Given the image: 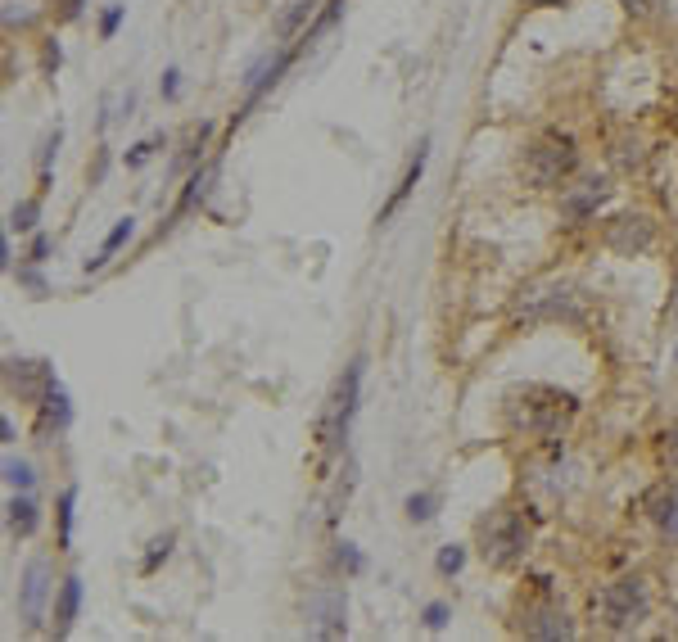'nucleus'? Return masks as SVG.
I'll return each instance as SVG.
<instances>
[{
  "label": "nucleus",
  "mask_w": 678,
  "mask_h": 642,
  "mask_svg": "<svg viewBox=\"0 0 678 642\" xmlns=\"http://www.w3.org/2000/svg\"><path fill=\"white\" fill-rule=\"evenodd\" d=\"M579 416V398L556 385H521L507 393V425L534 439H561Z\"/></svg>",
  "instance_id": "1"
},
{
  "label": "nucleus",
  "mask_w": 678,
  "mask_h": 642,
  "mask_svg": "<svg viewBox=\"0 0 678 642\" xmlns=\"http://www.w3.org/2000/svg\"><path fill=\"white\" fill-rule=\"evenodd\" d=\"M592 611L597 620L611 629V634H633L647 616H652V588L643 575H624L615 584H606L597 597H592Z\"/></svg>",
  "instance_id": "2"
},
{
  "label": "nucleus",
  "mask_w": 678,
  "mask_h": 642,
  "mask_svg": "<svg viewBox=\"0 0 678 642\" xmlns=\"http://www.w3.org/2000/svg\"><path fill=\"white\" fill-rule=\"evenodd\" d=\"M530 543H534V534H530V525H525L521 512L498 507V512H489L480 520V552H484V561L498 566V570L521 566L525 552H530Z\"/></svg>",
  "instance_id": "3"
},
{
  "label": "nucleus",
  "mask_w": 678,
  "mask_h": 642,
  "mask_svg": "<svg viewBox=\"0 0 678 642\" xmlns=\"http://www.w3.org/2000/svg\"><path fill=\"white\" fill-rule=\"evenodd\" d=\"M579 172V145L574 136H561V131H547L539 136L530 149H525V177L534 186H561Z\"/></svg>",
  "instance_id": "4"
},
{
  "label": "nucleus",
  "mask_w": 678,
  "mask_h": 642,
  "mask_svg": "<svg viewBox=\"0 0 678 642\" xmlns=\"http://www.w3.org/2000/svg\"><path fill=\"white\" fill-rule=\"evenodd\" d=\"M358 393H362V358H353L344 367V376L335 381V389H330V403H326V416H321V430H317L330 453L344 448V439H349V425L358 416Z\"/></svg>",
  "instance_id": "5"
},
{
  "label": "nucleus",
  "mask_w": 678,
  "mask_h": 642,
  "mask_svg": "<svg viewBox=\"0 0 678 642\" xmlns=\"http://www.w3.org/2000/svg\"><path fill=\"white\" fill-rule=\"evenodd\" d=\"M308 620H312V638H344L349 634V593L339 584L317 588L308 602Z\"/></svg>",
  "instance_id": "6"
},
{
  "label": "nucleus",
  "mask_w": 678,
  "mask_h": 642,
  "mask_svg": "<svg viewBox=\"0 0 678 642\" xmlns=\"http://www.w3.org/2000/svg\"><path fill=\"white\" fill-rule=\"evenodd\" d=\"M606 199H611V181L606 177H583L579 186H565V195H561V222L579 227V222L597 218V209Z\"/></svg>",
  "instance_id": "7"
},
{
  "label": "nucleus",
  "mask_w": 678,
  "mask_h": 642,
  "mask_svg": "<svg viewBox=\"0 0 678 642\" xmlns=\"http://www.w3.org/2000/svg\"><path fill=\"white\" fill-rule=\"evenodd\" d=\"M46 597H50V561L46 556H32L27 570H23V584H18V616H23L27 629L41 625Z\"/></svg>",
  "instance_id": "8"
},
{
  "label": "nucleus",
  "mask_w": 678,
  "mask_h": 642,
  "mask_svg": "<svg viewBox=\"0 0 678 642\" xmlns=\"http://www.w3.org/2000/svg\"><path fill=\"white\" fill-rule=\"evenodd\" d=\"M652 240H656V227H652L647 213H624V218L606 222V250H615V254H647Z\"/></svg>",
  "instance_id": "9"
},
{
  "label": "nucleus",
  "mask_w": 678,
  "mask_h": 642,
  "mask_svg": "<svg viewBox=\"0 0 678 642\" xmlns=\"http://www.w3.org/2000/svg\"><path fill=\"white\" fill-rule=\"evenodd\" d=\"M5 385L23 403H41L46 389L55 385V367L50 362H32V358H9L5 362Z\"/></svg>",
  "instance_id": "10"
},
{
  "label": "nucleus",
  "mask_w": 678,
  "mask_h": 642,
  "mask_svg": "<svg viewBox=\"0 0 678 642\" xmlns=\"http://www.w3.org/2000/svg\"><path fill=\"white\" fill-rule=\"evenodd\" d=\"M521 317L525 321H542V317H565V321H579L583 312L574 308V294L561 285V290H534V294H525V303H521Z\"/></svg>",
  "instance_id": "11"
},
{
  "label": "nucleus",
  "mask_w": 678,
  "mask_h": 642,
  "mask_svg": "<svg viewBox=\"0 0 678 642\" xmlns=\"http://www.w3.org/2000/svg\"><path fill=\"white\" fill-rule=\"evenodd\" d=\"M521 634L525 638H542V642H565L574 638V620L561 606H534L521 616Z\"/></svg>",
  "instance_id": "12"
},
{
  "label": "nucleus",
  "mask_w": 678,
  "mask_h": 642,
  "mask_svg": "<svg viewBox=\"0 0 678 642\" xmlns=\"http://www.w3.org/2000/svg\"><path fill=\"white\" fill-rule=\"evenodd\" d=\"M36 412H41V421H36L41 439H59L73 425V403H68V389L59 385V376H55V385L46 389V398L36 403Z\"/></svg>",
  "instance_id": "13"
},
{
  "label": "nucleus",
  "mask_w": 678,
  "mask_h": 642,
  "mask_svg": "<svg viewBox=\"0 0 678 642\" xmlns=\"http://www.w3.org/2000/svg\"><path fill=\"white\" fill-rule=\"evenodd\" d=\"M425 163H430V136H420V145H416V154H411V163H407L403 181L394 186V195H390V204H385V209L376 213V222H380V227H385V222H390V218H394V213H399V209H403V204H407V195H411V190H416V181L425 177Z\"/></svg>",
  "instance_id": "14"
},
{
  "label": "nucleus",
  "mask_w": 678,
  "mask_h": 642,
  "mask_svg": "<svg viewBox=\"0 0 678 642\" xmlns=\"http://www.w3.org/2000/svg\"><path fill=\"white\" fill-rule=\"evenodd\" d=\"M77 611H82V579L68 575V579L59 584V593H55V638H68Z\"/></svg>",
  "instance_id": "15"
},
{
  "label": "nucleus",
  "mask_w": 678,
  "mask_h": 642,
  "mask_svg": "<svg viewBox=\"0 0 678 642\" xmlns=\"http://www.w3.org/2000/svg\"><path fill=\"white\" fill-rule=\"evenodd\" d=\"M5 525H9V534H14V538L36 534V525H41V507H36V498H32V494H14V498H9V507H5Z\"/></svg>",
  "instance_id": "16"
},
{
  "label": "nucleus",
  "mask_w": 678,
  "mask_h": 642,
  "mask_svg": "<svg viewBox=\"0 0 678 642\" xmlns=\"http://www.w3.org/2000/svg\"><path fill=\"white\" fill-rule=\"evenodd\" d=\"M132 236H136V222H132V218H123V222H118V227H114V231L105 236V245H100V254H96V258H86V262H82V271H86V276H91V271H100V267H105L109 258L118 254V250H123V245H127Z\"/></svg>",
  "instance_id": "17"
},
{
  "label": "nucleus",
  "mask_w": 678,
  "mask_h": 642,
  "mask_svg": "<svg viewBox=\"0 0 678 642\" xmlns=\"http://www.w3.org/2000/svg\"><path fill=\"white\" fill-rule=\"evenodd\" d=\"M317 5H321V0H289V9H285V14L271 23L276 41H289V36H294V32H299V27L312 18V9H317Z\"/></svg>",
  "instance_id": "18"
},
{
  "label": "nucleus",
  "mask_w": 678,
  "mask_h": 642,
  "mask_svg": "<svg viewBox=\"0 0 678 642\" xmlns=\"http://www.w3.org/2000/svg\"><path fill=\"white\" fill-rule=\"evenodd\" d=\"M5 484H9L14 494H32V484H36V466L9 453V457H5Z\"/></svg>",
  "instance_id": "19"
},
{
  "label": "nucleus",
  "mask_w": 678,
  "mask_h": 642,
  "mask_svg": "<svg viewBox=\"0 0 678 642\" xmlns=\"http://www.w3.org/2000/svg\"><path fill=\"white\" fill-rule=\"evenodd\" d=\"M674 512H678V484H661V489L647 498V515H652L656 525H665Z\"/></svg>",
  "instance_id": "20"
},
{
  "label": "nucleus",
  "mask_w": 678,
  "mask_h": 642,
  "mask_svg": "<svg viewBox=\"0 0 678 642\" xmlns=\"http://www.w3.org/2000/svg\"><path fill=\"white\" fill-rule=\"evenodd\" d=\"M73 507H77V489L68 484V489L59 494V552L73 547Z\"/></svg>",
  "instance_id": "21"
},
{
  "label": "nucleus",
  "mask_w": 678,
  "mask_h": 642,
  "mask_svg": "<svg viewBox=\"0 0 678 642\" xmlns=\"http://www.w3.org/2000/svg\"><path fill=\"white\" fill-rule=\"evenodd\" d=\"M41 222V199H18L9 209V231H36Z\"/></svg>",
  "instance_id": "22"
},
{
  "label": "nucleus",
  "mask_w": 678,
  "mask_h": 642,
  "mask_svg": "<svg viewBox=\"0 0 678 642\" xmlns=\"http://www.w3.org/2000/svg\"><path fill=\"white\" fill-rule=\"evenodd\" d=\"M461 566H466V547H461V543H448V547H439V556H434V570H439L443 579L461 575Z\"/></svg>",
  "instance_id": "23"
},
{
  "label": "nucleus",
  "mask_w": 678,
  "mask_h": 642,
  "mask_svg": "<svg viewBox=\"0 0 678 642\" xmlns=\"http://www.w3.org/2000/svg\"><path fill=\"white\" fill-rule=\"evenodd\" d=\"M403 512L411 525H425V520H434V512H439V498L434 494H411L403 503Z\"/></svg>",
  "instance_id": "24"
},
{
  "label": "nucleus",
  "mask_w": 678,
  "mask_h": 642,
  "mask_svg": "<svg viewBox=\"0 0 678 642\" xmlns=\"http://www.w3.org/2000/svg\"><path fill=\"white\" fill-rule=\"evenodd\" d=\"M335 561H339V570H344V575H362V570H367V556H362V552H358V543H349V538H344V543H335Z\"/></svg>",
  "instance_id": "25"
},
{
  "label": "nucleus",
  "mask_w": 678,
  "mask_h": 642,
  "mask_svg": "<svg viewBox=\"0 0 678 642\" xmlns=\"http://www.w3.org/2000/svg\"><path fill=\"white\" fill-rule=\"evenodd\" d=\"M32 18H36V5L32 0H5V27L14 32V27H32Z\"/></svg>",
  "instance_id": "26"
},
{
  "label": "nucleus",
  "mask_w": 678,
  "mask_h": 642,
  "mask_svg": "<svg viewBox=\"0 0 678 642\" xmlns=\"http://www.w3.org/2000/svg\"><path fill=\"white\" fill-rule=\"evenodd\" d=\"M656 457H661V466H678V421H670L665 430H661V439H656Z\"/></svg>",
  "instance_id": "27"
},
{
  "label": "nucleus",
  "mask_w": 678,
  "mask_h": 642,
  "mask_svg": "<svg viewBox=\"0 0 678 642\" xmlns=\"http://www.w3.org/2000/svg\"><path fill=\"white\" fill-rule=\"evenodd\" d=\"M172 543H177V534H158V538L149 543V556L140 561V570H145V575H154V570H158V561H167V556H172Z\"/></svg>",
  "instance_id": "28"
},
{
  "label": "nucleus",
  "mask_w": 678,
  "mask_h": 642,
  "mask_svg": "<svg viewBox=\"0 0 678 642\" xmlns=\"http://www.w3.org/2000/svg\"><path fill=\"white\" fill-rule=\"evenodd\" d=\"M59 140H64V131L55 127L46 136V145H41V154H36V172H41V190L50 186V163H55V149H59Z\"/></svg>",
  "instance_id": "29"
},
{
  "label": "nucleus",
  "mask_w": 678,
  "mask_h": 642,
  "mask_svg": "<svg viewBox=\"0 0 678 642\" xmlns=\"http://www.w3.org/2000/svg\"><path fill=\"white\" fill-rule=\"evenodd\" d=\"M448 620H452V606H448V602H430V606L420 611V625H425L430 634H439V629H448Z\"/></svg>",
  "instance_id": "30"
},
{
  "label": "nucleus",
  "mask_w": 678,
  "mask_h": 642,
  "mask_svg": "<svg viewBox=\"0 0 678 642\" xmlns=\"http://www.w3.org/2000/svg\"><path fill=\"white\" fill-rule=\"evenodd\" d=\"M158 145H167V136H149V140H136L132 149H127V168H145V163H149V154H154Z\"/></svg>",
  "instance_id": "31"
},
{
  "label": "nucleus",
  "mask_w": 678,
  "mask_h": 642,
  "mask_svg": "<svg viewBox=\"0 0 678 642\" xmlns=\"http://www.w3.org/2000/svg\"><path fill=\"white\" fill-rule=\"evenodd\" d=\"M123 14H127V5H109V9L100 14V36H105V41H114V32L123 27Z\"/></svg>",
  "instance_id": "32"
},
{
  "label": "nucleus",
  "mask_w": 678,
  "mask_h": 642,
  "mask_svg": "<svg viewBox=\"0 0 678 642\" xmlns=\"http://www.w3.org/2000/svg\"><path fill=\"white\" fill-rule=\"evenodd\" d=\"M59 64H64V50H59V41L50 36V41L41 46V68H46V73H59Z\"/></svg>",
  "instance_id": "33"
},
{
  "label": "nucleus",
  "mask_w": 678,
  "mask_h": 642,
  "mask_svg": "<svg viewBox=\"0 0 678 642\" xmlns=\"http://www.w3.org/2000/svg\"><path fill=\"white\" fill-rule=\"evenodd\" d=\"M55 5V18L59 23H73V18H82V9H86V0H50Z\"/></svg>",
  "instance_id": "34"
},
{
  "label": "nucleus",
  "mask_w": 678,
  "mask_h": 642,
  "mask_svg": "<svg viewBox=\"0 0 678 642\" xmlns=\"http://www.w3.org/2000/svg\"><path fill=\"white\" fill-rule=\"evenodd\" d=\"M633 18H652V14H661L665 9V0H620Z\"/></svg>",
  "instance_id": "35"
},
{
  "label": "nucleus",
  "mask_w": 678,
  "mask_h": 642,
  "mask_svg": "<svg viewBox=\"0 0 678 642\" xmlns=\"http://www.w3.org/2000/svg\"><path fill=\"white\" fill-rule=\"evenodd\" d=\"M50 258V236L46 231H32V245H27V262H46Z\"/></svg>",
  "instance_id": "36"
},
{
  "label": "nucleus",
  "mask_w": 678,
  "mask_h": 642,
  "mask_svg": "<svg viewBox=\"0 0 678 642\" xmlns=\"http://www.w3.org/2000/svg\"><path fill=\"white\" fill-rule=\"evenodd\" d=\"M158 91H163V100H177L181 96V68H167L163 82H158Z\"/></svg>",
  "instance_id": "37"
},
{
  "label": "nucleus",
  "mask_w": 678,
  "mask_h": 642,
  "mask_svg": "<svg viewBox=\"0 0 678 642\" xmlns=\"http://www.w3.org/2000/svg\"><path fill=\"white\" fill-rule=\"evenodd\" d=\"M18 285H27L32 294H46V276L36 267H18Z\"/></svg>",
  "instance_id": "38"
},
{
  "label": "nucleus",
  "mask_w": 678,
  "mask_h": 642,
  "mask_svg": "<svg viewBox=\"0 0 678 642\" xmlns=\"http://www.w3.org/2000/svg\"><path fill=\"white\" fill-rule=\"evenodd\" d=\"M615 158H620V163H624V168H633V163H643V145H638V140H633V145H629V140H624V145H620V149H615Z\"/></svg>",
  "instance_id": "39"
},
{
  "label": "nucleus",
  "mask_w": 678,
  "mask_h": 642,
  "mask_svg": "<svg viewBox=\"0 0 678 642\" xmlns=\"http://www.w3.org/2000/svg\"><path fill=\"white\" fill-rule=\"evenodd\" d=\"M18 430H14V416H0V443H14Z\"/></svg>",
  "instance_id": "40"
},
{
  "label": "nucleus",
  "mask_w": 678,
  "mask_h": 642,
  "mask_svg": "<svg viewBox=\"0 0 678 642\" xmlns=\"http://www.w3.org/2000/svg\"><path fill=\"white\" fill-rule=\"evenodd\" d=\"M661 534H665V538H670V543H678V512L670 515V520H665V525H661Z\"/></svg>",
  "instance_id": "41"
},
{
  "label": "nucleus",
  "mask_w": 678,
  "mask_h": 642,
  "mask_svg": "<svg viewBox=\"0 0 678 642\" xmlns=\"http://www.w3.org/2000/svg\"><path fill=\"white\" fill-rule=\"evenodd\" d=\"M530 9H556V5H570V0H525Z\"/></svg>",
  "instance_id": "42"
}]
</instances>
